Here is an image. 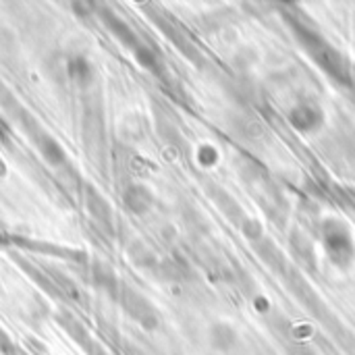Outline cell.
I'll return each instance as SVG.
<instances>
[{
	"label": "cell",
	"instance_id": "cell-1",
	"mask_svg": "<svg viewBox=\"0 0 355 355\" xmlns=\"http://www.w3.org/2000/svg\"><path fill=\"white\" fill-rule=\"evenodd\" d=\"M69 73H71L73 81H77V83H81V85L89 83V79H92V69H89V64H87L85 58H75V60L69 64Z\"/></svg>",
	"mask_w": 355,
	"mask_h": 355
}]
</instances>
